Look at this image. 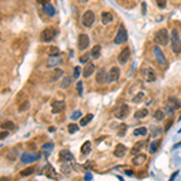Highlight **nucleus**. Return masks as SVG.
<instances>
[{"label": "nucleus", "instance_id": "obj_1", "mask_svg": "<svg viewBox=\"0 0 181 181\" xmlns=\"http://www.w3.org/2000/svg\"><path fill=\"white\" fill-rule=\"evenodd\" d=\"M170 45H172V50L174 53H180L181 52V40L179 32L176 29L172 30L170 34Z\"/></svg>", "mask_w": 181, "mask_h": 181}, {"label": "nucleus", "instance_id": "obj_2", "mask_svg": "<svg viewBox=\"0 0 181 181\" xmlns=\"http://www.w3.org/2000/svg\"><path fill=\"white\" fill-rule=\"evenodd\" d=\"M168 40H169V35L167 29H159L155 34V41L161 46H165L168 44Z\"/></svg>", "mask_w": 181, "mask_h": 181}, {"label": "nucleus", "instance_id": "obj_3", "mask_svg": "<svg viewBox=\"0 0 181 181\" xmlns=\"http://www.w3.org/2000/svg\"><path fill=\"white\" fill-rule=\"evenodd\" d=\"M114 115L115 117L118 120H123L129 115V106L127 104H121L120 106H117L115 111H114Z\"/></svg>", "mask_w": 181, "mask_h": 181}, {"label": "nucleus", "instance_id": "obj_4", "mask_svg": "<svg viewBox=\"0 0 181 181\" xmlns=\"http://www.w3.org/2000/svg\"><path fill=\"white\" fill-rule=\"evenodd\" d=\"M95 21V15L93 11H91V10H87L86 12L83 13V16H82V24L87 27V28H89V27H92L93 23H94Z\"/></svg>", "mask_w": 181, "mask_h": 181}, {"label": "nucleus", "instance_id": "obj_5", "mask_svg": "<svg viewBox=\"0 0 181 181\" xmlns=\"http://www.w3.org/2000/svg\"><path fill=\"white\" fill-rule=\"evenodd\" d=\"M56 35H57V30H56L53 27H50V28H46L44 32L41 33V35H40V38L42 41H45V42H48V41H51V40H53Z\"/></svg>", "mask_w": 181, "mask_h": 181}, {"label": "nucleus", "instance_id": "obj_6", "mask_svg": "<svg viewBox=\"0 0 181 181\" xmlns=\"http://www.w3.org/2000/svg\"><path fill=\"white\" fill-rule=\"evenodd\" d=\"M127 39H128V35H127V30L125 27H121L120 29H118L117 32V35L115 36V44H122V42H125V41H127Z\"/></svg>", "mask_w": 181, "mask_h": 181}, {"label": "nucleus", "instance_id": "obj_7", "mask_svg": "<svg viewBox=\"0 0 181 181\" xmlns=\"http://www.w3.org/2000/svg\"><path fill=\"white\" fill-rule=\"evenodd\" d=\"M129 57H130V50H129V47H126L123 48L121 52H120V55H118L117 57V61L120 64H126L127 62H128V59H129Z\"/></svg>", "mask_w": 181, "mask_h": 181}, {"label": "nucleus", "instance_id": "obj_8", "mask_svg": "<svg viewBox=\"0 0 181 181\" xmlns=\"http://www.w3.org/2000/svg\"><path fill=\"white\" fill-rule=\"evenodd\" d=\"M153 53H155V58H156L157 63L159 64V65H165L167 61H165V56L163 55L162 50L158 47V46H156V47H153Z\"/></svg>", "mask_w": 181, "mask_h": 181}, {"label": "nucleus", "instance_id": "obj_9", "mask_svg": "<svg viewBox=\"0 0 181 181\" xmlns=\"http://www.w3.org/2000/svg\"><path fill=\"white\" fill-rule=\"evenodd\" d=\"M40 158V155H34V153H23L22 155V157H21V161H22V163L24 164H29V163H33V162H35V161H38Z\"/></svg>", "mask_w": 181, "mask_h": 181}, {"label": "nucleus", "instance_id": "obj_10", "mask_svg": "<svg viewBox=\"0 0 181 181\" xmlns=\"http://www.w3.org/2000/svg\"><path fill=\"white\" fill-rule=\"evenodd\" d=\"M89 45V38L87 34H80L79 41H77V46L80 50H86Z\"/></svg>", "mask_w": 181, "mask_h": 181}, {"label": "nucleus", "instance_id": "obj_11", "mask_svg": "<svg viewBox=\"0 0 181 181\" xmlns=\"http://www.w3.org/2000/svg\"><path fill=\"white\" fill-rule=\"evenodd\" d=\"M118 79H120V69L117 67L111 68L108 74V82H116Z\"/></svg>", "mask_w": 181, "mask_h": 181}, {"label": "nucleus", "instance_id": "obj_12", "mask_svg": "<svg viewBox=\"0 0 181 181\" xmlns=\"http://www.w3.org/2000/svg\"><path fill=\"white\" fill-rule=\"evenodd\" d=\"M63 62L62 61V57L59 55L57 56H50V58L47 59V68H55L58 64H61Z\"/></svg>", "mask_w": 181, "mask_h": 181}, {"label": "nucleus", "instance_id": "obj_13", "mask_svg": "<svg viewBox=\"0 0 181 181\" xmlns=\"http://www.w3.org/2000/svg\"><path fill=\"white\" fill-rule=\"evenodd\" d=\"M44 174L47 176L48 179H55V180L58 179V175H57L56 170L53 169V167L51 164H47L45 168H44Z\"/></svg>", "mask_w": 181, "mask_h": 181}, {"label": "nucleus", "instance_id": "obj_14", "mask_svg": "<svg viewBox=\"0 0 181 181\" xmlns=\"http://www.w3.org/2000/svg\"><path fill=\"white\" fill-rule=\"evenodd\" d=\"M65 108V103L62 102V100H55L52 103V114H59L62 112Z\"/></svg>", "mask_w": 181, "mask_h": 181}, {"label": "nucleus", "instance_id": "obj_15", "mask_svg": "<svg viewBox=\"0 0 181 181\" xmlns=\"http://www.w3.org/2000/svg\"><path fill=\"white\" fill-rule=\"evenodd\" d=\"M144 77H145V80H146L147 82H153V81L156 80V74H155L153 69H152V68L145 69V70H144Z\"/></svg>", "mask_w": 181, "mask_h": 181}, {"label": "nucleus", "instance_id": "obj_16", "mask_svg": "<svg viewBox=\"0 0 181 181\" xmlns=\"http://www.w3.org/2000/svg\"><path fill=\"white\" fill-rule=\"evenodd\" d=\"M95 80L99 85H104L106 81H108V76H106V72L104 69H100V70L97 72V76H95Z\"/></svg>", "mask_w": 181, "mask_h": 181}, {"label": "nucleus", "instance_id": "obj_17", "mask_svg": "<svg viewBox=\"0 0 181 181\" xmlns=\"http://www.w3.org/2000/svg\"><path fill=\"white\" fill-rule=\"evenodd\" d=\"M127 152V147L123 145V144H118L117 146L115 147V151H114V155L116 157H123L125 153Z\"/></svg>", "mask_w": 181, "mask_h": 181}, {"label": "nucleus", "instance_id": "obj_18", "mask_svg": "<svg viewBox=\"0 0 181 181\" xmlns=\"http://www.w3.org/2000/svg\"><path fill=\"white\" fill-rule=\"evenodd\" d=\"M42 11H44V12L50 17L55 16V13H56V10H55V8H53V5L50 4V3L44 4V6H42Z\"/></svg>", "mask_w": 181, "mask_h": 181}, {"label": "nucleus", "instance_id": "obj_19", "mask_svg": "<svg viewBox=\"0 0 181 181\" xmlns=\"http://www.w3.org/2000/svg\"><path fill=\"white\" fill-rule=\"evenodd\" d=\"M146 159H147V156H146V155L139 153V155L134 156V158L132 159V163H133L134 165H141Z\"/></svg>", "mask_w": 181, "mask_h": 181}, {"label": "nucleus", "instance_id": "obj_20", "mask_svg": "<svg viewBox=\"0 0 181 181\" xmlns=\"http://www.w3.org/2000/svg\"><path fill=\"white\" fill-rule=\"evenodd\" d=\"M59 156L63 161H72L74 159V156L69 150H61L59 151Z\"/></svg>", "mask_w": 181, "mask_h": 181}, {"label": "nucleus", "instance_id": "obj_21", "mask_svg": "<svg viewBox=\"0 0 181 181\" xmlns=\"http://www.w3.org/2000/svg\"><path fill=\"white\" fill-rule=\"evenodd\" d=\"M93 72H94V64L87 63V65L85 67V69H83V77H89Z\"/></svg>", "mask_w": 181, "mask_h": 181}, {"label": "nucleus", "instance_id": "obj_22", "mask_svg": "<svg viewBox=\"0 0 181 181\" xmlns=\"http://www.w3.org/2000/svg\"><path fill=\"white\" fill-rule=\"evenodd\" d=\"M168 105H169L173 110H178V109H180L181 108L180 102H179L176 98H174V97H170V98L168 99Z\"/></svg>", "mask_w": 181, "mask_h": 181}, {"label": "nucleus", "instance_id": "obj_23", "mask_svg": "<svg viewBox=\"0 0 181 181\" xmlns=\"http://www.w3.org/2000/svg\"><path fill=\"white\" fill-rule=\"evenodd\" d=\"M112 19H114V17H112V15H111L110 12H106V11H105V12L102 13V23L104 24V25L111 23Z\"/></svg>", "mask_w": 181, "mask_h": 181}, {"label": "nucleus", "instance_id": "obj_24", "mask_svg": "<svg viewBox=\"0 0 181 181\" xmlns=\"http://www.w3.org/2000/svg\"><path fill=\"white\" fill-rule=\"evenodd\" d=\"M144 145H145V141H139L136 142L135 145H134V147L132 150H130V152H132V155H139L140 153V150L144 147Z\"/></svg>", "mask_w": 181, "mask_h": 181}, {"label": "nucleus", "instance_id": "obj_25", "mask_svg": "<svg viewBox=\"0 0 181 181\" xmlns=\"http://www.w3.org/2000/svg\"><path fill=\"white\" fill-rule=\"evenodd\" d=\"M100 51H102V47H100V45H95V46H93L92 51H91V56H92V58H94V59H98V58L100 57Z\"/></svg>", "mask_w": 181, "mask_h": 181}, {"label": "nucleus", "instance_id": "obj_26", "mask_svg": "<svg viewBox=\"0 0 181 181\" xmlns=\"http://www.w3.org/2000/svg\"><path fill=\"white\" fill-rule=\"evenodd\" d=\"M91 149H92L91 141H85L83 145H82V147H81V153H82V155H88V153L91 152Z\"/></svg>", "mask_w": 181, "mask_h": 181}, {"label": "nucleus", "instance_id": "obj_27", "mask_svg": "<svg viewBox=\"0 0 181 181\" xmlns=\"http://www.w3.org/2000/svg\"><path fill=\"white\" fill-rule=\"evenodd\" d=\"M147 115H149V111H147V109H140V110L135 111L134 117H135V118H144V117H146Z\"/></svg>", "mask_w": 181, "mask_h": 181}, {"label": "nucleus", "instance_id": "obj_28", "mask_svg": "<svg viewBox=\"0 0 181 181\" xmlns=\"http://www.w3.org/2000/svg\"><path fill=\"white\" fill-rule=\"evenodd\" d=\"M92 120H93V115H92V114H87L85 117H82L80 120V125L82 127H85L86 125H88L89 121H92Z\"/></svg>", "mask_w": 181, "mask_h": 181}, {"label": "nucleus", "instance_id": "obj_29", "mask_svg": "<svg viewBox=\"0 0 181 181\" xmlns=\"http://www.w3.org/2000/svg\"><path fill=\"white\" fill-rule=\"evenodd\" d=\"M53 72H55V75H52V79H51L52 82L61 79V76H63V70H61V69H53Z\"/></svg>", "mask_w": 181, "mask_h": 181}, {"label": "nucleus", "instance_id": "obj_30", "mask_svg": "<svg viewBox=\"0 0 181 181\" xmlns=\"http://www.w3.org/2000/svg\"><path fill=\"white\" fill-rule=\"evenodd\" d=\"M158 147H159V140L152 141L151 142V145H150V153H155V152L158 150Z\"/></svg>", "mask_w": 181, "mask_h": 181}, {"label": "nucleus", "instance_id": "obj_31", "mask_svg": "<svg viewBox=\"0 0 181 181\" xmlns=\"http://www.w3.org/2000/svg\"><path fill=\"white\" fill-rule=\"evenodd\" d=\"M133 134L134 135H146V134H147V129H146L145 127H140V128L134 129Z\"/></svg>", "mask_w": 181, "mask_h": 181}, {"label": "nucleus", "instance_id": "obj_32", "mask_svg": "<svg viewBox=\"0 0 181 181\" xmlns=\"http://www.w3.org/2000/svg\"><path fill=\"white\" fill-rule=\"evenodd\" d=\"M1 128H3V129L11 130V129H13V128H15V123H13L12 121H6L5 123H3V125H1Z\"/></svg>", "mask_w": 181, "mask_h": 181}, {"label": "nucleus", "instance_id": "obj_33", "mask_svg": "<svg viewBox=\"0 0 181 181\" xmlns=\"http://www.w3.org/2000/svg\"><path fill=\"white\" fill-rule=\"evenodd\" d=\"M17 155H18L17 150H11V151L8 153V159H10V161H16L17 157H18Z\"/></svg>", "mask_w": 181, "mask_h": 181}, {"label": "nucleus", "instance_id": "obj_34", "mask_svg": "<svg viewBox=\"0 0 181 181\" xmlns=\"http://www.w3.org/2000/svg\"><path fill=\"white\" fill-rule=\"evenodd\" d=\"M34 173V167H29V168H25L24 170L21 172V175L22 176H29V175H32Z\"/></svg>", "mask_w": 181, "mask_h": 181}, {"label": "nucleus", "instance_id": "obj_35", "mask_svg": "<svg viewBox=\"0 0 181 181\" xmlns=\"http://www.w3.org/2000/svg\"><path fill=\"white\" fill-rule=\"evenodd\" d=\"M71 81H72V79H71L70 76H67L65 79H63V82H62L61 87H62V88H68V87L70 86Z\"/></svg>", "mask_w": 181, "mask_h": 181}, {"label": "nucleus", "instance_id": "obj_36", "mask_svg": "<svg viewBox=\"0 0 181 181\" xmlns=\"http://www.w3.org/2000/svg\"><path fill=\"white\" fill-rule=\"evenodd\" d=\"M153 117L156 118V120H158V121H162L164 118V112L162 110H156L155 114H153Z\"/></svg>", "mask_w": 181, "mask_h": 181}, {"label": "nucleus", "instance_id": "obj_37", "mask_svg": "<svg viewBox=\"0 0 181 181\" xmlns=\"http://www.w3.org/2000/svg\"><path fill=\"white\" fill-rule=\"evenodd\" d=\"M79 129H80V127L77 126V125H75V123H71V125L68 126V130H69V133H70V134L76 133Z\"/></svg>", "mask_w": 181, "mask_h": 181}, {"label": "nucleus", "instance_id": "obj_38", "mask_svg": "<svg viewBox=\"0 0 181 181\" xmlns=\"http://www.w3.org/2000/svg\"><path fill=\"white\" fill-rule=\"evenodd\" d=\"M76 89H77V93H79L80 97H82V93H83V83H82V81H79L76 83Z\"/></svg>", "mask_w": 181, "mask_h": 181}, {"label": "nucleus", "instance_id": "obj_39", "mask_svg": "<svg viewBox=\"0 0 181 181\" xmlns=\"http://www.w3.org/2000/svg\"><path fill=\"white\" fill-rule=\"evenodd\" d=\"M126 130H127V126L126 125H121L120 126V129H118V136H125V134H126Z\"/></svg>", "mask_w": 181, "mask_h": 181}, {"label": "nucleus", "instance_id": "obj_40", "mask_svg": "<svg viewBox=\"0 0 181 181\" xmlns=\"http://www.w3.org/2000/svg\"><path fill=\"white\" fill-rule=\"evenodd\" d=\"M89 57H91V53H85L83 56H81L80 57V63H88V59H89Z\"/></svg>", "mask_w": 181, "mask_h": 181}, {"label": "nucleus", "instance_id": "obj_41", "mask_svg": "<svg viewBox=\"0 0 181 181\" xmlns=\"http://www.w3.org/2000/svg\"><path fill=\"white\" fill-rule=\"evenodd\" d=\"M142 98H144V93L142 92H140V93H138V94L134 97V99L132 100L133 103H139L142 100Z\"/></svg>", "mask_w": 181, "mask_h": 181}, {"label": "nucleus", "instance_id": "obj_42", "mask_svg": "<svg viewBox=\"0 0 181 181\" xmlns=\"http://www.w3.org/2000/svg\"><path fill=\"white\" fill-rule=\"evenodd\" d=\"M62 172H63V174H65V175H69V174H70V165L63 164L62 165Z\"/></svg>", "mask_w": 181, "mask_h": 181}, {"label": "nucleus", "instance_id": "obj_43", "mask_svg": "<svg viewBox=\"0 0 181 181\" xmlns=\"http://www.w3.org/2000/svg\"><path fill=\"white\" fill-rule=\"evenodd\" d=\"M81 117V111H74L72 114H71V120H74V121H76V120H79Z\"/></svg>", "mask_w": 181, "mask_h": 181}, {"label": "nucleus", "instance_id": "obj_44", "mask_svg": "<svg viewBox=\"0 0 181 181\" xmlns=\"http://www.w3.org/2000/svg\"><path fill=\"white\" fill-rule=\"evenodd\" d=\"M53 144L52 142H47V144H45L44 146H42V150L44 151H51V150H53Z\"/></svg>", "mask_w": 181, "mask_h": 181}, {"label": "nucleus", "instance_id": "obj_45", "mask_svg": "<svg viewBox=\"0 0 181 181\" xmlns=\"http://www.w3.org/2000/svg\"><path fill=\"white\" fill-rule=\"evenodd\" d=\"M79 76H80V67H75V68H74L72 79H79Z\"/></svg>", "mask_w": 181, "mask_h": 181}, {"label": "nucleus", "instance_id": "obj_46", "mask_svg": "<svg viewBox=\"0 0 181 181\" xmlns=\"http://www.w3.org/2000/svg\"><path fill=\"white\" fill-rule=\"evenodd\" d=\"M58 53H59V51H58V47H53V46H52V47H50V55L51 56H57L58 55Z\"/></svg>", "mask_w": 181, "mask_h": 181}, {"label": "nucleus", "instance_id": "obj_47", "mask_svg": "<svg viewBox=\"0 0 181 181\" xmlns=\"http://www.w3.org/2000/svg\"><path fill=\"white\" fill-rule=\"evenodd\" d=\"M28 108H29V103L25 102L24 104L21 105V108H19V111H23V110H28Z\"/></svg>", "mask_w": 181, "mask_h": 181}, {"label": "nucleus", "instance_id": "obj_48", "mask_svg": "<svg viewBox=\"0 0 181 181\" xmlns=\"http://www.w3.org/2000/svg\"><path fill=\"white\" fill-rule=\"evenodd\" d=\"M157 5L159 8H165V5H167V1L165 0H161V1H157Z\"/></svg>", "mask_w": 181, "mask_h": 181}, {"label": "nucleus", "instance_id": "obj_49", "mask_svg": "<svg viewBox=\"0 0 181 181\" xmlns=\"http://www.w3.org/2000/svg\"><path fill=\"white\" fill-rule=\"evenodd\" d=\"M178 175H179V172H175V173H173V174H172V178L169 179V181H174V180H175V178H176Z\"/></svg>", "mask_w": 181, "mask_h": 181}, {"label": "nucleus", "instance_id": "obj_50", "mask_svg": "<svg viewBox=\"0 0 181 181\" xmlns=\"http://www.w3.org/2000/svg\"><path fill=\"white\" fill-rule=\"evenodd\" d=\"M92 180V174H86L85 175V181H91Z\"/></svg>", "mask_w": 181, "mask_h": 181}, {"label": "nucleus", "instance_id": "obj_51", "mask_svg": "<svg viewBox=\"0 0 181 181\" xmlns=\"http://www.w3.org/2000/svg\"><path fill=\"white\" fill-rule=\"evenodd\" d=\"M172 125H173V120H172L170 122H168V123H167V127H165V130H168V129H169V128L172 127Z\"/></svg>", "mask_w": 181, "mask_h": 181}, {"label": "nucleus", "instance_id": "obj_52", "mask_svg": "<svg viewBox=\"0 0 181 181\" xmlns=\"http://www.w3.org/2000/svg\"><path fill=\"white\" fill-rule=\"evenodd\" d=\"M8 135V132H3V133H1V139H5Z\"/></svg>", "mask_w": 181, "mask_h": 181}, {"label": "nucleus", "instance_id": "obj_53", "mask_svg": "<svg viewBox=\"0 0 181 181\" xmlns=\"http://www.w3.org/2000/svg\"><path fill=\"white\" fill-rule=\"evenodd\" d=\"M142 13H144V15L146 13V4H145V3L142 4Z\"/></svg>", "mask_w": 181, "mask_h": 181}, {"label": "nucleus", "instance_id": "obj_54", "mask_svg": "<svg viewBox=\"0 0 181 181\" xmlns=\"http://www.w3.org/2000/svg\"><path fill=\"white\" fill-rule=\"evenodd\" d=\"M126 174L129 175V176H132V175H133V172H132V170H126Z\"/></svg>", "mask_w": 181, "mask_h": 181}]
</instances>
